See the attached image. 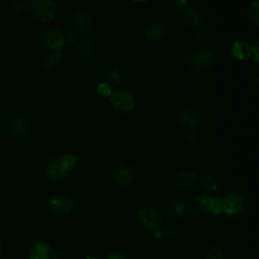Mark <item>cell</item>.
<instances>
[{"instance_id": "6da1fadb", "label": "cell", "mask_w": 259, "mask_h": 259, "mask_svg": "<svg viewBox=\"0 0 259 259\" xmlns=\"http://www.w3.org/2000/svg\"><path fill=\"white\" fill-rule=\"evenodd\" d=\"M77 164V157L72 153H66L52 159L46 165L45 172L51 180H61L65 178L70 170Z\"/></svg>"}, {"instance_id": "7a4b0ae2", "label": "cell", "mask_w": 259, "mask_h": 259, "mask_svg": "<svg viewBox=\"0 0 259 259\" xmlns=\"http://www.w3.org/2000/svg\"><path fill=\"white\" fill-rule=\"evenodd\" d=\"M33 15L42 22L52 21L57 14V6L54 0H33L31 1Z\"/></svg>"}, {"instance_id": "3957f363", "label": "cell", "mask_w": 259, "mask_h": 259, "mask_svg": "<svg viewBox=\"0 0 259 259\" xmlns=\"http://www.w3.org/2000/svg\"><path fill=\"white\" fill-rule=\"evenodd\" d=\"M187 64L192 71L196 73H203L207 71L213 66L214 55L210 51L202 48L191 55V57L188 58Z\"/></svg>"}, {"instance_id": "277c9868", "label": "cell", "mask_w": 259, "mask_h": 259, "mask_svg": "<svg viewBox=\"0 0 259 259\" xmlns=\"http://www.w3.org/2000/svg\"><path fill=\"white\" fill-rule=\"evenodd\" d=\"M224 214L228 217H237L244 213L247 207V201L245 197L239 193L233 192L223 198Z\"/></svg>"}, {"instance_id": "5b68a950", "label": "cell", "mask_w": 259, "mask_h": 259, "mask_svg": "<svg viewBox=\"0 0 259 259\" xmlns=\"http://www.w3.org/2000/svg\"><path fill=\"white\" fill-rule=\"evenodd\" d=\"M109 101L113 108L122 113L130 112L135 105L133 94L125 88H119L112 91Z\"/></svg>"}, {"instance_id": "8992f818", "label": "cell", "mask_w": 259, "mask_h": 259, "mask_svg": "<svg viewBox=\"0 0 259 259\" xmlns=\"http://www.w3.org/2000/svg\"><path fill=\"white\" fill-rule=\"evenodd\" d=\"M138 219L140 224L150 232H157L161 227V217L153 207H143L139 210Z\"/></svg>"}, {"instance_id": "52a82bcc", "label": "cell", "mask_w": 259, "mask_h": 259, "mask_svg": "<svg viewBox=\"0 0 259 259\" xmlns=\"http://www.w3.org/2000/svg\"><path fill=\"white\" fill-rule=\"evenodd\" d=\"M196 204L198 208L205 213L213 215H221L224 213L223 198L201 196L197 199Z\"/></svg>"}, {"instance_id": "ba28073f", "label": "cell", "mask_w": 259, "mask_h": 259, "mask_svg": "<svg viewBox=\"0 0 259 259\" xmlns=\"http://www.w3.org/2000/svg\"><path fill=\"white\" fill-rule=\"evenodd\" d=\"M44 43L53 52H60L65 45V36L56 28L47 29L44 33Z\"/></svg>"}, {"instance_id": "9c48e42d", "label": "cell", "mask_w": 259, "mask_h": 259, "mask_svg": "<svg viewBox=\"0 0 259 259\" xmlns=\"http://www.w3.org/2000/svg\"><path fill=\"white\" fill-rule=\"evenodd\" d=\"M176 122L187 129H194L199 124V114L192 107H181L175 113Z\"/></svg>"}, {"instance_id": "30bf717a", "label": "cell", "mask_w": 259, "mask_h": 259, "mask_svg": "<svg viewBox=\"0 0 259 259\" xmlns=\"http://www.w3.org/2000/svg\"><path fill=\"white\" fill-rule=\"evenodd\" d=\"M73 26L77 32L88 34L93 28V17L87 11L79 10L73 16Z\"/></svg>"}, {"instance_id": "8fae6325", "label": "cell", "mask_w": 259, "mask_h": 259, "mask_svg": "<svg viewBox=\"0 0 259 259\" xmlns=\"http://www.w3.org/2000/svg\"><path fill=\"white\" fill-rule=\"evenodd\" d=\"M179 17H180L182 25L188 29L199 28L202 23L201 13L193 7L183 8L179 14Z\"/></svg>"}, {"instance_id": "7c38bea8", "label": "cell", "mask_w": 259, "mask_h": 259, "mask_svg": "<svg viewBox=\"0 0 259 259\" xmlns=\"http://www.w3.org/2000/svg\"><path fill=\"white\" fill-rule=\"evenodd\" d=\"M51 208L58 215H67L72 210L73 203L65 195H56L50 201Z\"/></svg>"}, {"instance_id": "4fadbf2b", "label": "cell", "mask_w": 259, "mask_h": 259, "mask_svg": "<svg viewBox=\"0 0 259 259\" xmlns=\"http://www.w3.org/2000/svg\"><path fill=\"white\" fill-rule=\"evenodd\" d=\"M134 177H135L134 168L130 165H126V164L119 165L114 170V174H113L114 181L121 186L129 185L134 180Z\"/></svg>"}, {"instance_id": "5bb4252c", "label": "cell", "mask_w": 259, "mask_h": 259, "mask_svg": "<svg viewBox=\"0 0 259 259\" xmlns=\"http://www.w3.org/2000/svg\"><path fill=\"white\" fill-rule=\"evenodd\" d=\"M197 182V175L192 171H180L173 177L174 185L179 190H190L193 188Z\"/></svg>"}, {"instance_id": "9a60e30c", "label": "cell", "mask_w": 259, "mask_h": 259, "mask_svg": "<svg viewBox=\"0 0 259 259\" xmlns=\"http://www.w3.org/2000/svg\"><path fill=\"white\" fill-rule=\"evenodd\" d=\"M231 52L235 59L246 61L250 58V46L244 41H237L233 44Z\"/></svg>"}, {"instance_id": "2e32d148", "label": "cell", "mask_w": 259, "mask_h": 259, "mask_svg": "<svg viewBox=\"0 0 259 259\" xmlns=\"http://www.w3.org/2000/svg\"><path fill=\"white\" fill-rule=\"evenodd\" d=\"M50 255V246L45 241H36L30 250V259H47Z\"/></svg>"}, {"instance_id": "e0dca14e", "label": "cell", "mask_w": 259, "mask_h": 259, "mask_svg": "<svg viewBox=\"0 0 259 259\" xmlns=\"http://www.w3.org/2000/svg\"><path fill=\"white\" fill-rule=\"evenodd\" d=\"M9 132L17 137L27 136L31 131V125L23 119H15L8 124Z\"/></svg>"}, {"instance_id": "ac0fdd59", "label": "cell", "mask_w": 259, "mask_h": 259, "mask_svg": "<svg viewBox=\"0 0 259 259\" xmlns=\"http://www.w3.org/2000/svg\"><path fill=\"white\" fill-rule=\"evenodd\" d=\"M165 213L169 217L182 218L185 213V205L181 200H174L167 205Z\"/></svg>"}, {"instance_id": "d6986e66", "label": "cell", "mask_w": 259, "mask_h": 259, "mask_svg": "<svg viewBox=\"0 0 259 259\" xmlns=\"http://www.w3.org/2000/svg\"><path fill=\"white\" fill-rule=\"evenodd\" d=\"M62 53L61 52H53L49 55H47L43 60V68L47 71H51L59 66L62 60Z\"/></svg>"}, {"instance_id": "ffe728a7", "label": "cell", "mask_w": 259, "mask_h": 259, "mask_svg": "<svg viewBox=\"0 0 259 259\" xmlns=\"http://www.w3.org/2000/svg\"><path fill=\"white\" fill-rule=\"evenodd\" d=\"M78 51L82 59L89 60L94 56V53H96V47H94L91 41L82 40L78 45Z\"/></svg>"}, {"instance_id": "44dd1931", "label": "cell", "mask_w": 259, "mask_h": 259, "mask_svg": "<svg viewBox=\"0 0 259 259\" xmlns=\"http://www.w3.org/2000/svg\"><path fill=\"white\" fill-rule=\"evenodd\" d=\"M164 37H165V29L160 25H152L147 29L146 38L153 43L160 42Z\"/></svg>"}, {"instance_id": "7402d4cb", "label": "cell", "mask_w": 259, "mask_h": 259, "mask_svg": "<svg viewBox=\"0 0 259 259\" xmlns=\"http://www.w3.org/2000/svg\"><path fill=\"white\" fill-rule=\"evenodd\" d=\"M107 80L108 84L111 85H120L123 81L121 71L117 68H112L110 69L107 73Z\"/></svg>"}, {"instance_id": "603a6c76", "label": "cell", "mask_w": 259, "mask_h": 259, "mask_svg": "<svg viewBox=\"0 0 259 259\" xmlns=\"http://www.w3.org/2000/svg\"><path fill=\"white\" fill-rule=\"evenodd\" d=\"M258 0L250 3L249 9H248V15L252 23H254L255 26L259 25V13H258Z\"/></svg>"}, {"instance_id": "cb8c5ba5", "label": "cell", "mask_w": 259, "mask_h": 259, "mask_svg": "<svg viewBox=\"0 0 259 259\" xmlns=\"http://www.w3.org/2000/svg\"><path fill=\"white\" fill-rule=\"evenodd\" d=\"M202 185L207 191L213 192L217 190V181L210 175H205L202 177Z\"/></svg>"}, {"instance_id": "d4e9b609", "label": "cell", "mask_w": 259, "mask_h": 259, "mask_svg": "<svg viewBox=\"0 0 259 259\" xmlns=\"http://www.w3.org/2000/svg\"><path fill=\"white\" fill-rule=\"evenodd\" d=\"M225 253L218 246H210L207 251V259H224Z\"/></svg>"}, {"instance_id": "484cf974", "label": "cell", "mask_w": 259, "mask_h": 259, "mask_svg": "<svg viewBox=\"0 0 259 259\" xmlns=\"http://www.w3.org/2000/svg\"><path fill=\"white\" fill-rule=\"evenodd\" d=\"M12 9L16 13H23V12L31 11V2H28L27 0H18V1L14 2Z\"/></svg>"}, {"instance_id": "4316f807", "label": "cell", "mask_w": 259, "mask_h": 259, "mask_svg": "<svg viewBox=\"0 0 259 259\" xmlns=\"http://www.w3.org/2000/svg\"><path fill=\"white\" fill-rule=\"evenodd\" d=\"M111 92V86L107 82H103L98 86V93L103 98H109Z\"/></svg>"}, {"instance_id": "83f0119b", "label": "cell", "mask_w": 259, "mask_h": 259, "mask_svg": "<svg viewBox=\"0 0 259 259\" xmlns=\"http://www.w3.org/2000/svg\"><path fill=\"white\" fill-rule=\"evenodd\" d=\"M259 49H258V42H255L253 46L250 47V58L254 63H259Z\"/></svg>"}, {"instance_id": "f1b7e54d", "label": "cell", "mask_w": 259, "mask_h": 259, "mask_svg": "<svg viewBox=\"0 0 259 259\" xmlns=\"http://www.w3.org/2000/svg\"><path fill=\"white\" fill-rule=\"evenodd\" d=\"M186 141L188 144L197 145L200 141V135L197 132H190L186 135Z\"/></svg>"}, {"instance_id": "f546056e", "label": "cell", "mask_w": 259, "mask_h": 259, "mask_svg": "<svg viewBox=\"0 0 259 259\" xmlns=\"http://www.w3.org/2000/svg\"><path fill=\"white\" fill-rule=\"evenodd\" d=\"M196 43L199 45V46H203L205 45L207 42V36L206 34H203V33H200L197 35L196 37Z\"/></svg>"}, {"instance_id": "4dcf8cb0", "label": "cell", "mask_w": 259, "mask_h": 259, "mask_svg": "<svg viewBox=\"0 0 259 259\" xmlns=\"http://www.w3.org/2000/svg\"><path fill=\"white\" fill-rule=\"evenodd\" d=\"M163 17L167 21H172L176 17V12L174 10H166L163 14Z\"/></svg>"}, {"instance_id": "1f68e13d", "label": "cell", "mask_w": 259, "mask_h": 259, "mask_svg": "<svg viewBox=\"0 0 259 259\" xmlns=\"http://www.w3.org/2000/svg\"><path fill=\"white\" fill-rule=\"evenodd\" d=\"M77 39V35L74 32H70L66 37H65V41H67L69 44H73Z\"/></svg>"}, {"instance_id": "d6a6232c", "label": "cell", "mask_w": 259, "mask_h": 259, "mask_svg": "<svg viewBox=\"0 0 259 259\" xmlns=\"http://www.w3.org/2000/svg\"><path fill=\"white\" fill-rule=\"evenodd\" d=\"M107 259H127L126 256L122 253H119V252H114V253H111Z\"/></svg>"}, {"instance_id": "836d02e7", "label": "cell", "mask_w": 259, "mask_h": 259, "mask_svg": "<svg viewBox=\"0 0 259 259\" xmlns=\"http://www.w3.org/2000/svg\"><path fill=\"white\" fill-rule=\"evenodd\" d=\"M176 5L179 8H185L187 5V0H176Z\"/></svg>"}, {"instance_id": "e575fe53", "label": "cell", "mask_w": 259, "mask_h": 259, "mask_svg": "<svg viewBox=\"0 0 259 259\" xmlns=\"http://www.w3.org/2000/svg\"><path fill=\"white\" fill-rule=\"evenodd\" d=\"M253 85L257 88L258 87V72L255 73L254 75V78H253Z\"/></svg>"}, {"instance_id": "d590c367", "label": "cell", "mask_w": 259, "mask_h": 259, "mask_svg": "<svg viewBox=\"0 0 259 259\" xmlns=\"http://www.w3.org/2000/svg\"><path fill=\"white\" fill-rule=\"evenodd\" d=\"M47 259H62L60 256H58V255H55V254H50L49 255V257L48 258H47Z\"/></svg>"}, {"instance_id": "8d00e7d4", "label": "cell", "mask_w": 259, "mask_h": 259, "mask_svg": "<svg viewBox=\"0 0 259 259\" xmlns=\"http://www.w3.org/2000/svg\"><path fill=\"white\" fill-rule=\"evenodd\" d=\"M133 1H135V2H138V3H143V2H146V1H148V0H133Z\"/></svg>"}, {"instance_id": "74e56055", "label": "cell", "mask_w": 259, "mask_h": 259, "mask_svg": "<svg viewBox=\"0 0 259 259\" xmlns=\"http://www.w3.org/2000/svg\"><path fill=\"white\" fill-rule=\"evenodd\" d=\"M86 259H101V258H99V257H96V256H89V257H87Z\"/></svg>"}, {"instance_id": "f35d334b", "label": "cell", "mask_w": 259, "mask_h": 259, "mask_svg": "<svg viewBox=\"0 0 259 259\" xmlns=\"http://www.w3.org/2000/svg\"><path fill=\"white\" fill-rule=\"evenodd\" d=\"M1 248H2V247H1V244H0V251H1Z\"/></svg>"}]
</instances>
